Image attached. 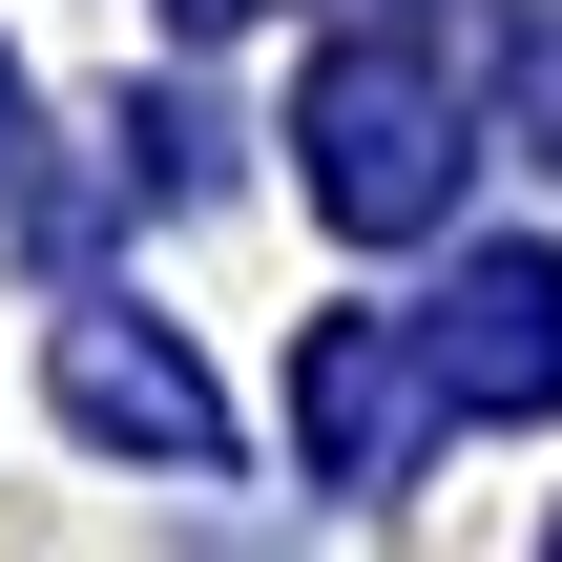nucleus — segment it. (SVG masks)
<instances>
[{
	"label": "nucleus",
	"mask_w": 562,
	"mask_h": 562,
	"mask_svg": "<svg viewBox=\"0 0 562 562\" xmlns=\"http://www.w3.org/2000/svg\"><path fill=\"white\" fill-rule=\"evenodd\" d=\"M42 375H63V417H83L104 459H167V480H209V459H229L209 375H188L167 334H125V313H63V355H42Z\"/></svg>",
	"instance_id": "obj_4"
},
{
	"label": "nucleus",
	"mask_w": 562,
	"mask_h": 562,
	"mask_svg": "<svg viewBox=\"0 0 562 562\" xmlns=\"http://www.w3.org/2000/svg\"><path fill=\"white\" fill-rule=\"evenodd\" d=\"M42 229V104H21V63H0V250Z\"/></svg>",
	"instance_id": "obj_5"
},
{
	"label": "nucleus",
	"mask_w": 562,
	"mask_h": 562,
	"mask_svg": "<svg viewBox=\"0 0 562 562\" xmlns=\"http://www.w3.org/2000/svg\"><path fill=\"white\" fill-rule=\"evenodd\" d=\"M417 355H438L459 417H562V271L542 250H480V271L417 313Z\"/></svg>",
	"instance_id": "obj_3"
},
{
	"label": "nucleus",
	"mask_w": 562,
	"mask_h": 562,
	"mask_svg": "<svg viewBox=\"0 0 562 562\" xmlns=\"http://www.w3.org/2000/svg\"><path fill=\"white\" fill-rule=\"evenodd\" d=\"M292 167H313V209L334 229H438L459 209V83L417 63V42H334L313 63V104H292Z\"/></svg>",
	"instance_id": "obj_1"
},
{
	"label": "nucleus",
	"mask_w": 562,
	"mask_h": 562,
	"mask_svg": "<svg viewBox=\"0 0 562 562\" xmlns=\"http://www.w3.org/2000/svg\"><path fill=\"white\" fill-rule=\"evenodd\" d=\"M188 21H250V0H188Z\"/></svg>",
	"instance_id": "obj_6"
},
{
	"label": "nucleus",
	"mask_w": 562,
	"mask_h": 562,
	"mask_svg": "<svg viewBox=\"0 0 562 562\" xmlns=\"http://www.w3.org/2000/svg\"><path fill=\"white\" fill-rule=\"evenodd\" d=\"M417 417H459V396H438V355H417L396 313H313V334H292V438H313V480H355V501L417 480Z\"/></svg>",
	"instance_id": "obj_2"
}]
</instances>
